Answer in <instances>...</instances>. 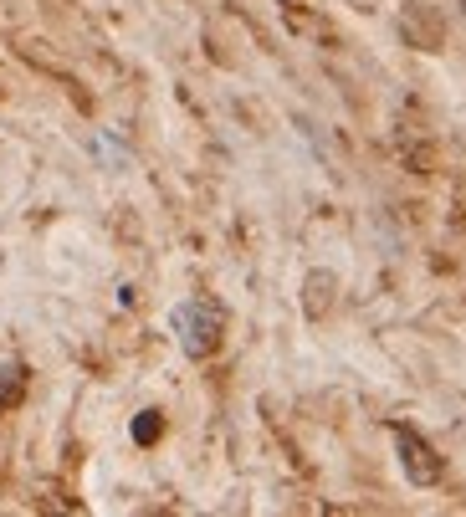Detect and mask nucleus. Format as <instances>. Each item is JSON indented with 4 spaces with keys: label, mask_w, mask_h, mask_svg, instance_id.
I'll return each mask as SVG.
<instances>
[{
    "label": "nucleus",
    "mask_w": 466,
    "mask_h": 517,
    "mask_svg": "<svg viewBox=\"0 0 466 517\" xmlns=\"http://www.w3.org/2000/svg\"><path fill=\"white\" fill-rule=\"evenodd\" d=\"M169 328H175V343L185 349V359L205 364L221 354L226 343V313L210 303V297H185V303L169 313Z\"/></svg>",
    "instance_id": "f257e3e1"
},
{
    "label": "nucleus",
    "mask_w": 466,
    "mask_h": 517,
    "mask_svg": "<svg viewBox=\"0 0 466 517\" xmlns=\"http://www.w3.org/2000/svg\"><path fill=\"white\" fill-rule=\"evenodd\" d=\"M400 36L415 52H441L446 47V16L436 6H426V0H410L405 16H400Z\"/></svg>",
    "instance_id": "7ed1b4c3"
},
{
    "label": "nucleus",
    "mask_w": 466,
    "mask_h": 517,
    "mask_svg": "<svg viewBox=\"0 0 466 517\" xmlns=\"http://www.w3.org/2000/svg\"><path fill=\"white\" fill-rule=\"evenodd\" d=\"M159 425H164V420H159V410H144V420H134V441H144V446H149V441L159 436Z\"/></svg>",
    "instance_id": "423d86ee"
},
{
    "label": "nucleus",
    "mask_w": 466,
    "mask_h": 517,
    "mask_svg": "<svg viewBox=\"0 0 466 517\" xmlns=\"http://www.w3.org/2000/svg\"><path fill=\"white\" fill-rule=\"evenodd\" d=\"M390 436H395V456H400L405 482H410V487H441V477H446L441 451L420 436L415 425H390Z\"/></svg>",
    "instance_id": "f03ea898"
},
{
    "label": "nucleus",
    "mask_w": 466,
    "mask_h": 517,
    "mask_svg": "<svg viewBox=\"0 0 466 517\" xmlns=\"http://www.w3.org/2000/svg\"><path fill=\"white\" fill-rule=\"evenodd\" d=\"M333 308H338V272L313 267V272L303 277V318H308V323H323Z\"/></svg>",
    "instance_id": "20e7f679"
},
{
    "label": "nucleus",
    "mask_w": 466,
    "mask_h": 517,
    "mask_svg": "<svg viewBox=\"0 0 466 517\" xmlns=\"http://www.w3.org/2000/svg\"><path fill=\"white\" fill-rule=\"evenodd\" d=\"M26 395V364L21 359H0V410H16Z\"/></svg>",
    "instance_id": "39448f33"
}]
</instances>
